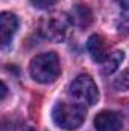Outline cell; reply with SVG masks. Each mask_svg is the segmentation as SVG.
Returning a JSON list of instances; mask_svg holds the SVG:
<instances>
[{"instance_id": "8", "label": "cell", "mask_w": 129, "mask_h": 131, "mask_svg": "<svg viewBox=\"0 0 129 131\" xmlns=\"http://www.w3.org/2000/svg\"><path fill=\"white\" fill-rule=\"evenodd\" d=\"M125 60V52L123 50H112V52H108V55L105 57V60L100 63V69H102V73L103 75H111L114 73L119 66L123 63Z\"/></svg>"}, {"instance_id": "6", "label": "cell", "mask_w": 129, "mask_h": 131, "mask_svg": "<svg viewBox=\"0 0 129 131\" xmlns=\"http://www.w3.org/2000/svg\"><path fill=\"white\" fill-rule=\"evenodd\" d=\"M18 29V20L12 12H2L0 15V41L2 46L9 44L14 34Z\"/></svg>"}, {"instance_id": "7", "label": "cell", "mask_w": 129, "mask_h": 131, "mask_svg": "<svg viewBox=\"0 0 129 131\" xmlns=\"http://www.w3.org/2000/svg\"><path fill=\"white\" fill-rule=\"evenodd\" d=\"M87 49L91 55V58L96 61V63H102L105 60V57L108 55V50H106V43L105 40L100 37V35H91L87 41Z\"/></svg>"}, {"instance_id": "3", "label": "cell", "mask_w": 129, "mask_h": 131, "mask_svg": "<svg viewBox=\"0 0 129 131\" xmlns=\"http://www.w3.org/2000/svg\"><path fill=\"white\" fill-rule=\"evenodd\" d=\"M71 18L64 12H53L41 20L40 31L41 34L55 43H61L68 37L71 29Z\"/></svg>"}, {"instance_id": "10", "label": "cell", "mask_w": 129, "mask_h": 131, "mask_svg": "<svg viewBox=\"0 0 129 131\" xmlns=\"http://www.w3.org/2000/svg\"><path fill=\"white\" fill-rule=\"evenodd\" d=\"M117 29L122 35H129V11L123 12L117 18Z\"/></svg>"}, {"instance_id": "2", "label": "cell", "mask_w": 129, "mask_h": 131, "mask_svg": "<svg viewBox=\"0 0 129 131\" xmlns=\"http://www.w3.org/2000/svg\"><path fill=\"white\" fill-rule=\"evenodd\" d=\"M29 72L33 79L41 84H50V82L56 81V78L61 73L58 55L53 52H46V53L36 55L31 61Z\"/></svg>"}, {"instance_id": "5", "label": "cell", "mask_w": 129, "mask_h": 131, "mask_svg": "<svg viewBox=\"0 0 129 131\" xmlns=\"http://www.w3.org/2000/svg\"><path fill=\"white\" fill-rule=\"evenodd\" d=\"M94 127L97 131H122L123 121L114 111H100L94 117Z\"/></svg>"}, {"instance_id": "13", "label": "cell", "mask_w": 129, "mask_h": 131, "mask_svg": "<svg viewBox=\"0 0 129 131\" xmlns=\"http://www.w3.org/2000/svg\"><path fill=\"white\" fill-rule=\"evenodd\" d=\"M33 3V6H36V8H40V9H49V8H52L58 0H31Z\"/></svg>"}, {"instance_id": "15", "label": "cell", "mask_w": 129, "mask_h": 131, "mask_svg": "<svg viewBox=\"0 0 129 131\" xmlns=\"http://www.w3.org/2000/svg\"><path fill=\"white\" fill-rule=\"evenodd\" d=\"M6 92H8V87H6V84L3 82V84H2V99H5V96H6Z\"/></svg>"}, {"instance_id": "1", "label": "cell", "mask_w": 129, "mask_h": 131, "mask_svg": "<svg viewBox=\"0 0 129 131\" xmlns=\"http://www.w3.org/2000/svg\"><path fill=\"white\" fill-rule=\"evenodd\" d=\"M52 117L59 128L74 131L85 121V107L78 102H58L53 107Z\"/></svg>"}, {"instance_id": "14", "label": "cell", "mask_w": 129, "mask_h": 131, "mask_svg": "<svg viewBox=\"0 0 129 131\" xmlns=\"http://www.w3.org/2000/svg\"><path fill=\"white\" fill-rule=\"evenodd\" d=\"M117 2H119L125 9H128V11H129V0H117Z\"/></svg>"}, {"instance_id": "4", "label": "cell", "mask_w": 129, "mask_h": 131, "mask_svg": "<svg viewBox=\"0 0 129 131\" xmlns=\"http://www.w3.org/2000/svg\"><path fill=\"white\" fill-rule=\"evenodd\" d=\"M68 93L74 101H78V104H82L84 107L85 105H94L99 99L97 85L94 84L93 78H90L88 75H79L70 84Z\"/></svg>"}, {"instance_id": "11", "label": "cell", "mask_w": 129, "mask_h": 131, "mask_svg": "<svg viewBox=\"0 0 129 131\" xmlns=\"http://www.w3.org/2000/svg\"><path fill=\"white\" fill-rule=\"evenodd\" d=\"M114 87L117 90H129V69L122 72V75L114 81Z\"/></svg>"}, {"instance_id": "12", "label": "cell", "mask_w": 129, "mask_h": 131, "mask_svg": "<svg viewBox=\"0 0 129 131\" xmlns=\"http://www.w3.org/2000/svg\"><path fill=\"white\" fill-rule=\"evenodd\" d=\"M3 131H33V128L24 122H9L5 124Z\"/></svg>"}, {"instance_id": "9", "label": "cell", "mask_w": 129, "mask_h": 131, "mask_svg": "<svg viewBox=\"0 0 129 131\" xmlns=\"http://www.w3.org/2000/svg\"><path fill=\"white\" fill-rule=\"evenodd\" d=\"M71 23L76 25L78 28H87L90 26V23L93 21V14L90 11V8L84 6V5H76L71 9Z\"/></svg>"}]
</instances>
